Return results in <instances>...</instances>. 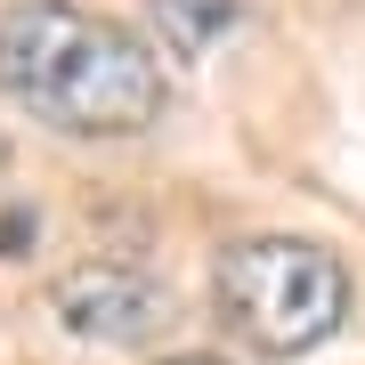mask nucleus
I'll use <instances>...</instances> for the list:
<instances>
[{
  "instance_id": "7",
  "label": "nucleus",
  "mask_w": 365,
  "mask_h": 365,
  "mask_svg": "<svg viewBox=\"0 0 365 365\" xmlns=\"http://www.w3.org/2000/svg\"><path fill=\"white\" fill-rule=\"evenodd\" d=\"M0 163H9V146H0Z\"/></svg>"
},
{
  "instance_id": "3",
  "label": "nucleus",
  "mask_w": 365,
  "mask_h": 365,
  "mask_svg": "<svg viewBox=\"0 0 365 365\" xmlns=\"http://www.w3.org/2000/svg\"><path fill=\"white\" fill-rule=\"evenodd\" d=\"M57 325L81 341H106V349H146L170 325V292L163 276H146L130 260H90L57 284Z\"/></svg>"
},
{
  "instance_id": "4",
  "label": "nucleus",
  "mask_w": 365,
  "mask_h": 365,
  "mask_svg": "<svg viewBox=\"0 0 365 365\" xmlns=\"http://www.w3.org/2000/svg\"><path fill=\"white\" fill-rule=\"evenodd\" d=\"M146 16H155V33L179 57H203L244 25V0H146Z\"/></svg>"
},
{
  "instance_id": "1",
  "label": "nucleus",
  "mask_w": 365,
  "mask_h": 365,
  "mask_svg": "<svg viewBox=\"0 0 365 365\" xmlns=\"http://www.w3.org/2000/svg\"><path fill=\"white\" fill-rule=\"evenodd\" d=\"M0 90L73 138H130L163 114V66L146 57V41L73 0L0 9Z\"/></svg>"
},
{
  "instance_id": "6",
  "label": "nucleus",
  "mask_w": 365,
  "mask_h": 365,
  "mask_svg": "<svg viewBox=\"0 0 365 365\" xmlns=\"http://www.w3.org/2000/svg\"><path fill=\"white\" fill-rule=\"evenodd\" d=\"M163 365H220V357H163Z\"/></svg>"
},
{
  "instance_id": "2",
  "label": "nucleus",
  "mask_w": 365,
  "mask_h": 365,
  "mask_svg": "<svg viewBox=\"0 0 365 365\" xmlns=\"http://www.w3.org/2000/svg\"><path fill=\"white\" fill-rule=\"evenodd\" d=\"M211 292H220V317L260 357H309L349 317V268L325 244H300V235H244V244H227Z\"/></svg>"
},
{
  "instance_id": "5",
  "label": "nucleus",
  "mask_w": 365,
  "mask_h": 365,
  "mask_svg": "<svg viewBox=\"0 0 365 365\" xmlns=\"http://www.w3.org/2000/svg\"><path fill=\"white\" fill-rule=\"evenodd\" d=\"M33 244H41V211H33V203H16L9 220H0V260H25Z\"/></svg>"
}]
</instances>
